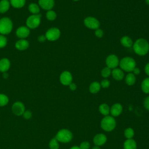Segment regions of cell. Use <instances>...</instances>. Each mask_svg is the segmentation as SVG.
Masks as SVG:
<instances>
[{
    "instance_id": "obj_24",
    "label": "cell",
    "mask_w": 149,
    "mask_h": 149,
    "mask_svg": "<svg viewBox=\"0 0 149 149\" xmlns=\"http://www.w3.org/2000/svg\"><path fill=\"white\" fill-rule=\"evenodd\" d=\"M101 89L100 83L98 81H93L89 86V91L92 94L97 93Z\"/></svg>"
},
{
    "instance_id": "obj_42",
    "label": "cell",
    "mask_w": 149,
    "mask_h": 149,
    "mask_svg": "<svg viewBox=\"0 0 149 149\" xmlns=\"http://www.w3.org/2000/svg\"><path fill=\"white\" fill-rule=\"evenodd\" d=\"M132 73L135 75V74H139L140 73V69L139 68H137L136 67L132 71Z\"/></svg>"
},
{
    "instance_id": "obj_22",
    "label": "cell",
    "mask_w": 149,
    "mask_h": 149,
    "mask_svg": "<svg viewBox=\"0 0 149 149\" xmlns=\"http://www.w3.org/2000/svg\"><path fill=\"white\" fill-rule=\"evenodd\" d=\"M10 6L16 9L22 8L26 4V0H9Z\"/></svg>"
},
{
    "instance_id": "obj_43",
    "label": "cell",
    "mask_w": 149,
    "mask_h": 149,
    "mask_svg": "<svg viewBox=\"0 0 149 149\" xmlns=\"http://www.w3.org/2000/svg\"><path fill=\"white\" fill-rule=\"evenodd\" d=\"M8 73L7 72L3 73V77L4 79H6V78H8Z\"/></svg>"
},
{
    "instance_id": "obj_39",
    "label": "cell",
    "mask_w": 149,
    "mask_h": 149,
    "mask_svg": "<svg viewBox=\"0 0 149 149\" xmlns=\"http://www.w3.org/2000/svg\"><path fill=\"white\" fill-rule=\"evenodd\" d=\"M37 40L39 42H43L44 41H45L47 40V38H46V37L45 36V34H42V35H40L37 38Z\"/></svg>"
},
{
    "instance_id": "obj_33",
    "label": "cell",
    "mask_w": 149,
    "mask_h": 149,
    "mask_svg": "<svg viewBox=\"0 0 149 149\" xmlns=\"http://www.w3.org/2000/svg\"><path fill=\"white\" fill-rule=\"evenodd\" d=\"M8 40L5 36L0 34V48H3L6 46Z\"/></svg>"
},
{
    "instance_id": "obj_34",
    "label": "cell",
    "mask_w": 149,
    "mask_h": 149,
    "mask_svg": "<svg viewBox=\"0 0 149 149\" xmlns=\"http://www.w3.org/2000/svg\"><path fill=\"white\" fill-rule=\"evenodd\" d=\"M100 85H101V87H102V88H108L110 85V81L108 79H105L101 81Z\"/></svg>"
},
{
    "instance_id": "obj_8",
    "label": "cell",
    "mask_w": 149,
    "mask_h": 149,
    "mask_svg": "<svg viewBox=\"0 0 149 149\" xmlns=\"http://www.w3.org/2000/svg\"><path fill=\"white\" fill-rule=\"evenodd\" d=\"M84 24L86 27L88 29L96 30L99 28L100 23L97 19L92 16H88L84 19Z\"/></svg>"
},
{
    "instance_id": "obj_1",
    "label": "cell",
    "mask_w": 149,
    "mask_h": 149,
    "mask_svg": "<svg viewBox=\"0 0 149 149\" xmlns=\"http://www.w3.org/2000/svg\"><path fill=\"white\" fill-rule=\"evenodd\" d=\"M133 49L137 55L144 56L149 51V43L145 38H138L133 43Z\"/></svg>"
},
{
    "instance_id": "obj_14",
    "label": "cell",
    "mask_w": 149,
    "mask_h": 149,
    "mask_svg": "<svg viewBox=\"0 0 149 149\" xmlns=\"http://www.w3.org/2000/svg\"><path fill=\"white\" fill-rule=\"evenodd\" d=\"M107 140V136L103 133L97 134L93 138V143L95 146H101L104 145Z\"/></svg>"
},
{
    "instance_id": "obj_17",
    "label": "cell",
    "mask_w": 149,
    "mask_h": 149,
    "mask_svg": "<svg viewBox=\"0 0 149 149\" xmlns=\"http://www.w3.org/2000/svg\"><path fill=\"white\" fill-rule=\"evenodd\" d=\"M10 61L7 58H2L0 59V72L2 73L4 72H7V71L10 69Z\"/></svg>"
},
{
    "instance_id": "obj_13",
    "label": "cell",
    "mask_w": 149,
    "mask_h": 149,
    "mask_svg": "<svg viewBox=\"0 0 149 149\" xmlns=\"http://www.w3.org/2000/svg\"><path fill=\"white\" fill-rule=\"evenodd\" d=\"M38 4L40 8L47 11L52 9L55 5L54 0H38Z\"/></svg>"
},
{
    "instance_id": "obj_23",
    "label": "cell",
    "mask_w": 149,
    "mask_h": 149,
    "mask_svg": "<svg viewBox=\"0 0 149 149\" xmlns=\"http://www.w3.org/2000/svg\"><path fill=\"white\" fill-rule=\"evenodd\" d=\"M120 44L125 47L130 48L133 46V42L130 37L128 36H123L120 38Z\"/></svg>"
},
{
    "instance_id": "obj_20",
    "label": "cell",
    "mask_w": 149,
    "mask_h": 149,
    "mask_svg": "<svg viewBox=\"0 0 149 149\" xmlns=\"http://www.w3.org/2000/svg\"><path fill=\"white\" fill-rule=\"evenodd\" d=\"M28 10L31 15H37L40 14V8L38 3L32 2L29 5Z\"/></svg>"
},
{
    "instance_id": "obj_44",
    "label": "cell",
    "mask_w": 149,
    "mask_h": 149,
    "mask_svg": "<svg viewBox=\"0 0 149 149\" xmlns=\"http://www.w3.org/2000/svg\"><path fill=\"white\" fill-rule=\"evenodd\" d=\"M70 149H80L79 147L78 146H73L71 148H70Z\"/></svg>"
},
{
    "instance_id": "obj_9",
    "label": "cell",
    "mask_w": 149,
    "mask_h": 149,
    "mask_svg": "<svg viewBox=\"0 0 149 149\" xmlns=\"http://www.w3.org/2000/svg\"><path fill=\"white\" fill-rule=\"evenodd\" d=\"M105 62L108 68H110L111 69H113L118 67L119 64V60L116 55L111 54L107 57Z\"/></svg>"
},
{
    "instance_id": "obj_30",
    "label": "cell",
    "mask_w": 149,
    "mask_h": 149,
    "mask_svg": "<svg viewBox=\"0 0 149 149\" xmlns=\"http://www.w3.org/2000/svg\"><path fill=\"white\" fill-rule=\"evenodd\" d=\"M59 141L54 137L50 140L49 142V147L50 149H59Z\"/></svg>"
},
{
    "instance_id": "obj_29",
    "label": "cell",
    "mask_w": 149,
    "mask_h": 149,
    "mask_svg": "<svg viewBox=\"0 0 149 149\" xmlns=\"http://www.w3.org/2000/svg\"><path fill=\"white\" fill-rule=\"evenodd\" d=\"M9 99L8 97L5 94L0 93V107H4L9 102Z\"/></svg>"
},
{
    "instance_id": "obj_5",
    "label": "cell",
    "mask_w": 149,
    "mask_h": 149,
    "mask_svg": "<svg viewBox=\"0 0 149 149\" xmlns=\"http://www.w3.org/2000/svg\"><path fill=\"white\" fill-rule=\"evenodd\" d=\"M55 138L59 142L66 143L70 142L72 140L73 134L69 130L62 129L57 132Z\"/></svg>"
},
{
    "instance_id": "obj_36",
    "label": "cell",
    "mask_w": 149,
    "mask_h": 149,
    "mask_svg": "<svg viewBox=\"0 0 149 149\" xmlns=\"http://www.w3.org/2000/svg\"><path fill=\"white\" fill-rule=\"evenodd\" d=\"M79 147L80 149H89L90 144L88 141H83L80 143Z\"/></svg>"
},
{
    "instance_id": "obj_21",
    "label": "cell",
    "mask_w": 149,
    "mask_h": 149,
    "mask_svg": "<svg viewBox=\"0 0 149 149\" xmlns=\"http://www.w3.org/2000/svg\"><path fill=\"white\" fill-rule=\"evenodd\" d=\"M136 142L132 139H127L123 143V149H136Z\"/></svg>"
},
{
    "instance_id": "obj_32",
    "label": "cell",
    "mask_w": 149,
    "mask_h": 149,
    "mask_svg": "<svg viewBox=\"0 0 149 149\" xmlns=\"http://www.w3.org/2000/svg\"><path fill=\"white\" fill-rule=\"evenodd\" d=\"M111 69L109 68H108L107 66V67H105L104 68L101 72V76L104 77V78H107L111 74Z\"/></svg>"
},
{
    "instance_id": "obj_6",
    "label": "cell",
    "mask_w": 149,
    "mask_h": 149,
    "mask_svg": "<svg viewBox=\"0 0 149 149\" xmlns=\"http://www.w3.org/2000/svg\"><path fill=\"white\" fill-rule=\"evenodd\" d=\"M41 15H31L26 20V26L29 29H35L37 28L41 24Z\"/></svg>"
},
{
    "instance_id": "obj_41",
    "label": "cell",
    "mask_w": 149,
    "mask_h": 149,
    "mask_svg": "<svg viewBox=\"0 0 149 149\" xmlns=\"http://www.w3.org/2000/svg\"><path fill=\"white\" fill-rule=\"evenodd\" d=\"M144 72L146 74L149 76V62L144 67Z\"/></svg>"
},
{
    "instance_id": "obj_18",
    "label": "cell",
    "mask_w": 149,
    "mask_h": 149,
    "mask_svg": "<svg viewBox=\"0 0 149 149\" xmlns=\"http://www.w3.org/2000/svg\"><path fill=\"white\" fill-rule=\"evenodd\" d=\"M111 74L112 77L116 80H122L125 77L123 71L121 69L117 68L112 70Z\"/></svg>"
},
{
    "instance_id": "obj_4",
    "label": "cell",
    "mask_w": 149,
    "mask_h": 149,
    "mask_svg": "<svg viewBox=\"0 0 149 149\" xmlns=\"http://www.w3.org/2000/svg\"><path fill=\"white\" fill-rule=\"evenodd\" d=\"M116 120L113 116H105L101 121V128L106 132H111L116 127Z\"/></svg>"
},
{
    "instance_id": "obj_45",
    "label": "cell",
    "mask_w": 149,
    "mask_h": 149,
    "mask_svg": "<svg viewBox=\"0 0 149 149\" xmlns=\"http://www.w3.org/2000/svg\"><path fill=\"white\" fill-rule=\"evenodd\" d=\"M92 149H100V146H94V147L92 148Z\"/></svg>"
},
{
    "instance_id": "obj_31",
    "label": "cell",
    "mask_w": 149,
    "mask_h": 149,
    "mask_svg": "<svg viewBox=\"0 0 149 149\" xmlns=\"http://www.w3.org/2000/svg\"><path fill=\"white\" fill-rule=\"evenodd\" d=\"M134 130L131 127H127L126 128L125 131H124V135L125 137L127 139H132L133 137L134 136Z\"/></svg>"
},
{
    "instance_id": "obj_19",
    "label": "cell",
    "mask_w": 149,
    "mask_h": 149,
    "mask_svg": "<svg viewBox=\"0 0 149 149\" xmlns=\"http://www.w3.org/2000/svg\"><path fill=\"white\" fill-rule=\"evenodd\" d=\"M10 7L9 0H1L0 1V13H5L7 12Z\"/></svg>"
},
{
    "instance_id": "obj_12",
    "label": "cell",
    "mask_w": 149,
    "mask_h": 149,
    "mask_svg": "<svg viewBox=\"0 0 149 149\" xmlns=\"http://www.w3.org/2000/svg\"><path fill=\"white\" fill-rule=\"evenodd\" d=\"M15 34L19 39H26L29 36L30 30L26 26H21L16 30Z\"/></svg>"
},
{
    "instance_id": "obj_37",
    "label": "cell",
    "mask_w": 149,
    "mask_h": 149,
    "mask_svg": "<svg viewBox=\"0 0 149 149\" xmlns=\"http://www.w3.org/2000/svg\"><path fill=\"white\" fill-rule=\"evenodd\" d=\"M95 35L96 37H97L98 38H101L104 35V31L102 29L98 28V29L95 30Z\"/></svg>"
},
{
    "instance_id": "obj_25",
    "label": "cell",
    "mask_w": 149,
    "mask_h": 149,
    "mask_svg": "<svg viewBox=\"0 0 149 149\" xmlns=\"http://www.w3.org/2000/svg\"><path fill=\"white\" fill-rule=\"evenodd\" d=\"M136 80L135 75L132 73H129L125 77V82L128 86H133Z\"/></svg>"
},
{
    "instance_id": "obj_46",
    "label": "cell",
    "mask_w": 149,
    "mask_h": 149,
    "mask_svg": "<svg viewBox=\"0 0 149 149\" xmlns=\"http://www.w3.org/2000/svg\"><path fill=\"white\" fill-rule=\"evenodd\" d=\"M145 2L147 5H149V0H145Z\"/></svg>"
},
{
    "instance_id": "obj_27",
    "label": "cell",
    "mask_w": 149,
    "mask_h": 149,
    "mask_svg": "<svg viewBox=\"0 0 149 149\" xmlns=\"http://www.w3.org/2000/svg\"><path fill=\"white\" fill-rule=\"evenodd\" d=\"M141 88L144 93L149 94V77L143 80L141 84Z\"/></svg>"
},
{
    "instance_id": "obj_3",
    "label": "cell",
    "mask_w": 149,
    "mask_h": 149,
    "mask_svg": "<svg viewBox=\"0 0 149 149\" xmlns=\"http://www.w3.org/2000/svg\"><path fill=\"white\" fill-rule=\"evenodd\" d=\"M13 27V22L9 17H3L0 19V34H9L12 32Z\"/></svg>"
},
{
    "instance_id": "obj_7",
    "label": "cell",
    "mask_w": 149,
    "mask_h": 149,
    "mask_svg": "<svg viewBox=\"0 0 149 149\" xmlns=\"http://www.w3.org/2000/svg\"><path fill=\"white\" fill-rule=\"evenodd\" d=\"M61 31L57 27H51L47 30L45 36L47 40L55 41L58 40L61 36Z\"/></svg>"
},
{
    "instance_id": "obj_10",
    "label": "cell",
    "mask_w": 149,
    "mask_h": 149,
    "mask_svg": "<svg viewBox=\"0 0 149 149\" xmlns=\"http://www.w3.org/2000/svg\"><path fill=\"white\" fill-rule=\"evenodd\" d=\"M73 80V77L71 73L68 70L63 71L59 76L61 83L64 86H69Z\"/></svg>"
},
{
    "instance_id": "obj_40",
    "label": "cell",
    "mask_w": 149,
    "mask_h": 149,
    "mask_svg": "<svg viewBox=\"0 0 149 149\" xmlns=\"http://www.w3.org/2000/svg\"><path fill=\"white\" fill-rule=\"evenodd\" d=\"M69 88H70L72 91H74V90L76 89V88H77V86L76 85V84L74 83H73V82H72V83L69 85Z\"/></svg>"
},
{
    "instance_id": "obj_11",
    "label": "cell",
    "mask_w": 149,
    "mask_h": 149,
    "mask_svg": "<svg viewBox=\"0 0 149 149\" xmlns=\"http://www.w3.org/2000/svg\"><path fill=\"white\" fill-rule=\"evenodd\" d=\"M12 111L16 116H21L25 111V106L21 101H16L12 104Z\"/></svg>"
},
{
    "instance_id": "obj_35",
    "label": "cell",
    "mask_w": 149,
    "mask_h": 149,
    "mask_svg": "<svg viewBox=\"0 0 149 149\" xmlns=\"http://www.w3.org/2000/svg\"><path fill=\"white\" fill-rule=\"evenodd\" d=\"M23 117L26 119H30L32 117V113L30 111L27 110L24 112V113L22 115Z\"/></svg>"
},
{
    "instance_id": "obj_2",
    "label": "cell",
    "mask_w": 149,
    "mask_h": 149,
    "mask_svg": "<svg viewBox=\"0 0 149 149\" xmlns=\"http://www.w3.org/2000/svg\"><path fill=\"white\" fill-rule=\"evenodd\" d=\"M119 65L122 70L130 73L132 72L133 69L136 67V63L133 58L126 56L119 61Z\"/></svg>"
},
{
    "instance_id": "obj_47",
    "label": "cell",
    "mask_w": 149,
    "mask_h": 149,
    "mask_svg": "<svg viewBox=\"0 0 149 149\" xmlns=\"http://www.w3.org/2000/svg\"><path fill=\"white\" fill-rule=\"evenodd\" d=\"M73 1H79V0H73Z\"/></svg>"
},
{
    "instance_id": "obj_28",
    "label": "cell",
    "mask_w": 149,
    "mask_h": 149,
    "mask_svg": "<svg viewBox=\"0 0 149 149\" xmlns=\"http://www.w3.org/2000/svg\"><path fill=\"white\" fill-rule=\"evenodd\" d=\"M45 16H46V18L47 19V20H48L49 21H54L56 19L57 15H56V13L54 10L51 9V10L47 11Z\"/></svg>"
},
{
    "instance_id": "obj_26",
    "label": "cell",
    "mask_w": 149,
    "mask_h": 149,
    "mask_svg": "<svg viewBox=\"0 0 149 149\" xmlns=\"http://www.w3.org/2000/svg\"><path fill=\"white\" fill-rule=\"evenodd\" d=\"M98 109H99V111L100 112L104 115L105 116H108L110 112V108H109V107L108 106V104H105V103H103V104H101L99 107H98Z\"/></svg>"
},
{
    "instance_id": "obj_16",
    "label": "cell",
    "mask_w": 149,
    "mask_h": 149,
    "mask_svg": "<svg viewBox=\"0 0 149 149\" xmlns=\"http://www.w3.org/2000/svg\"><path fill=\"white\" fill-rule=\"evenodd\" d=\"M123 110L122 106L119 103H115L110 108V113L113 117H116L120 115Z\"/></svg>"
},
{
    "instance_id": "obj_15",
    "label": "cell",
    "mask_w": 149,
    "mask_h": 149,
    "mask_svg": "<svg viewBox=\"0 0 149 149\" xmlns=\"http://www.w3.org/2000/svg\"><path fill=\"white\" fill-rule=\"evenodd\" d=\"M29 42L26 39L18 40L15 44V48L19 51H25L29 47Z\"/></svg>"
},
{
    "instance_id": "obj_38",
    "label": "cell",
    "mask_w": 149,
    "mask_h": 149,
    "mask_svg": "<svg viewBox=\"0 0 149 149\" xmlns=\"http://www.w3.org/2000/svg\"><path fill=\"white\" fill-rule=\"evenodd\" d=\"M144 106L145 107V108L149 111V96L147 97L144 101Z\"/></svg>"
}]
</instances>
